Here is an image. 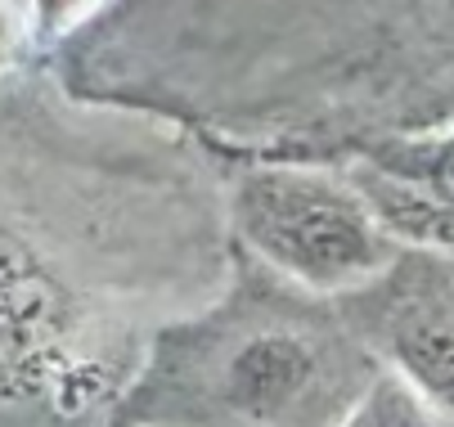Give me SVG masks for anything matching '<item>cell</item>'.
I'll use <instances>...</instances> for the list:
<instances>
[{
    "instance_id": "1",
    "label": "cell",
    "mask_w": 454,
    "mask_h": 427,
    "mask_svg": "<svg viewBox=\"0 0 454 427\" xmlns=\"http://www.w3.org/2000/svg\"><path fill=\"white\" fill-rule=\"evenodd\" d=\"M378 374L382 364L338 301L284 283L234 248L225 292L153 342L117 418L158 427H342Z\"/></svg>"
},
{
    "instance_id": "2",
    "label": "cell",
    "mask_w": 454,
    "mask_h": 427,
    "mask_svg": "<svg viewBox=\"0 0 454 427\" xmlns=\"http://www.w3.org/2000/svg\"><path fill=\"white\" fill-rule=\"evenodd\" d=\"M225 216L239 252L324 301L369 288L405 252L347 171L306 158L247 153L225 180Z\"/></svg>"
},
{
    "instance_id": "3",
    "label": "cell",
    "mask_w": 454,
    "mask_h": 427,
    "mask_svg": "<svg viewBox=\"0 0 454 427\" xmlns=\"http://www.w3.org/2000/svg\"><path fill=\"white\" fill-rule=\"evenodd\" d=\"M319 27L338 45H360L329 90L351 77L373 86L387 77V64H396L378 108V121H392L387 136L454 121V0H319Z\"/></svg>"
},
{
    "instance_id": "4",
    "label": "cell",
    "mask_w": 454,
    "mask_h": 427,
    "mask_svg": "<svg viewBox=\"0 0 454 427\" xmlns=\"http://www.w3.org/2000/svg\"><path fill=\"white\" fill-rule=\"evenodd\" d=\"M338 307L387 374L454 418V261L405 248L382 279Z\"/></svg>"
},
{
    "instance_id": "5",
    "label": "cell",
    "mask_w": 454,
    "mask_h": 427,
    "mask_svg": "<svg viewBox=\"0 0 454 427\" xmlns=\"http://www.w3.org/2000/svg\"><path fill=\"white\" fill-rule=\"evenodd\" d=\"M347 175L405 248L454 261V121L360 144Z\"/></svg>"
},
{
    "instance_id": "6",
    "label": "cell",
    "mask_w": 454,
    "mask_h": 427,
    "mask_svg": "<svg viewBox=\"0 0 454 427\" xmlns=\"http://www.w3.org/2000/svg\"><path fill=\"white\" fill-rule=\"evenodd\" d=\"M342 427H454V418L441 414L432 400H423L410 383L382 369L369 383V392L356 400V409L342 418Z\"/></svg>"
},
{
    "instance_id": "7",
    "label": "cell",
    "mask_w": 454,
    "mask_h": 427,
    "mask_svg": "<svg viewBox=\"0 0 454 427\" xmlns=\"http://www.w3.org/2000/svg\"><path fill=\"white\" fill-rule=\"evenodd\" d=\"M104 5H108V0H32L27 36H36V41L73 36L90 14H104Z\"/></svg>"
},
{
    "instance_id": "8",
    "label": "cell",
    "mask_w": 454,
    "mask_h": 427,
    "mask_svg": "<svg viewBox=\"0 0 454 427\" xmlns=\"http://www.w3.org/2000/svg\"><path fill=\"white\" fill-rule=\"evenodd\" d=\"M108 427H158V423H121V418H117V423H108Z\"/></svg>"
}]
</instances>
